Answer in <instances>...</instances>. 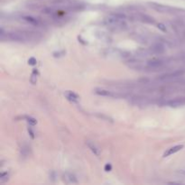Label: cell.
I'll return each instance as SVG.
<instances>
[{
    "instance_id": "cell-22",
    "label": "cell",
    "mask_w": 185,
    "mask_h": 185,
    "mask_svg": "<svg viewBox=\"0 0 185 185\" xmlns=\"http://www.w3.org/2000/svg\"><path fill=\"white\" fill-rule=\"evenodd\" d=\"M179 173H181V174H183V175H185V171L184 170H180L179 172H178Z\"/></svg>"
},
{
    "instance_id": "cell-18",
    "label": "cell",
    "mask_w": 185,
    "mask_h": 185,
    "mask_svg": "<svg viewBox=\"0 0 185 185\" xmlns=\"http://www.w3.org/2000/svg\"><path fill=\"white\" fill-rule=\"evenodd\" d=\"M157 27H158L160 30H162L163 32H166V31H167L166 26H165L163 24H158V25H157Z\"/></svg>"
},
{
    "instance_id": "cell-8",
    "label": "cell",
    "mask_w": 185,
    "mask_h": 185,
    "mask_svg": "<svg viewBox=\"0 0 185 185\" xmlns=\"http://www.w3.org/2000/svg\"><path fill=\"white\" fill-rule=\"evenodd\" d=\"M62 179H63V182L66 183H78V180L76 178V176L71 173H65L62 176Z\"/></svg>"
},
{
    "instance_id": "cell-21",
    "label": "cell",
    "mask_w": 185,
    "mask_h": 185,
    "mask_svg": "<svg viewBox=\"0 0 185 185\" xmlns=\"http://www.w3.org/2000/svg\"><path fill=\"white\" fill-rule=\"evenodd\" d=\"M28 132H29V134H30L31 137H32V138H35V132L32 130V128H31V127H30V128H28Z\"/></svg>"
},
{
    "instance_id": "cell-6",
    "label": "cell",
    "mask_w": 185,
    "mask_h": 185,
    "mask_svg": "<svg viewBox=\"0 0 185 185\" xmlns=\"http://www.w3.org/2000/svg\"><path fill=\"white\" fill-rule=\"evenodd\" d=\"M163 105L171 108H178L185 105V98H176L173 99H169L163 103Z\"/></svg>"
},
{
    "instance_id": "cell-17",
    "label": "cell",
    "mask_w": 185,
    "mask_h": 185,
    "mask_svg": "<svg viewBox=\"0 0 185 185\" xmlns=\"http://www.w3.org/2000/svg\"><path fill=\"white\" fill-rule=\"evenodd\" d=\"M26 121L29 123V125H31V126H35L36 125V123H37V121H36V119H35V118H33V117H26Z\"/></svg>"
},
{
    "instance_id": "cell-13",
    "label": "cell",
    "mask_w": 185,
    "mask_h": 185,
    "mask_svg": "<svg viewBox=\"0 0 185 185\" xmlns=\"http://www.w3.org/2000/svg\"><path fill=\"white\" fill-rule=\"evenodd\" d=\"M151 6H152L154 10H156V11H158V12H160V13H168L169 10H170L169 7L164 6V5H158V4H152Z\"/></svg>"
},
{
    "instance_id": "cell-3",
    "label": "cell",
    "mask_w": 185,
    "mask_h": 185,
    "mask_svg": "<svg viewBox=\"0 0 185 185\" xmlns=\"http://www.w3.org/2000/svg\"><path fill=\"white\" fill-rule=\"evenodd\" d=\"M166 64V61L163 59H153L146 62V68L151 71H158Z\"/></svg>"
},
{
    "instance_id": "cell-5",
    "label": "cell",
    "mask_w": 185,
    "mask_h": 185,
    "mask_svg": "<svg viewBox=\"0 0 185 185\" xmlns=\"http://www.w3.org/2000/svg\"><path fill=\"white\" fill-rule=\"evenodd\" d=\"M94 93L99 96H101V97H108V98H118L119 97V95L117 93L109 90V89H95Z\"/></svg>"
},
{
    "instance_id": "cell-12",
    "label": "cell",
    "mask_w": 185,
    "mask_h": 185,
    "mask_svg": "<svg viewBox=\"0 0 185 185\" xmlns=\"http://www.w3.org/2000/svg\"><path fill=\"white\" fill-rule=\"evenodd\" d=\"M64 95H65V97L67 98L68 100H70V101H72V102H73V103H76V102L79 101V95L76 94L73 91L68 90V91H66V92L64 93Z\"/></svg>"
},
{
    "instance_id": "cell-20",
    "label": "cell",
    "mask_w": 185,
    "mask_h": 185,
    "mask_svg": "<svg viewBox=\"0 0 185 185\" xmlns=\"http://www.w3.org/2000/svg\"><path fill=\"white\" fill-rule=\"evenodd\" d=\"M28 63L30 65H35L36 64V60L35 58H30L29 61H28Z\"/></svg>"
},
{
    "instance_id": "cell-15",
    "label": "cell",
    "mask_w": 185,
    "mask_h": 185,
    "mask_svg": "<svg viewBox=\"0 0 185 185\" xmlns=\"http://www.w3.org/2000/svg\"><path fill=\"white\" fill-rule=\"evenodd\" d=\"M31 153V148L29 146L27 145H24L22 147H21V155H23L24 157H27L29 156Z\"/></svg>"
},
{
    "instance_id": "cell-2",
    "label": "cell",
    "mask_w": 185,
    "mask_h": 185,
    "mask_svg": "<svg viewBox=\"0 0 185 185\" xmlns=\"http://www.w3.org/2000/svg\"><path fill=\"white\" fill-rule=\"evenodd\" d=\"M35 33H30L27 31H15V32H10L6 35V37L15 42H28L31 40H34Z\"/></svg>"
},
{
    "instance_id": "cell-16",
    "label": "cell",
    "mask_w": 185,
    "mask_h": 185,
    "mask_svg": "<svg viewBox=\"0 0 185 185\" xmlns=\"http://www.w3.org/2000/svg\"><path fill=\"white\" fill-rule=\"evenodd\" d=\"M8 177H9V174H8L7 172H5V173H2L1 175H0V182H1V183H5V181L8 180Z\"/></svg>"
},
{
    "instance_id": "cell-1",
    "label": "cell",
    "mask_w": 185,
    "mask_h": 185,
    "mask_svg": "<svg viewBox=\"0 0 185 185\" xmlns=\"http://www.w3.org/2000/svg\"><path fill=\"white\" fill-rule=\"evenodd\" d=\"M104 24L106 26H108L111 30L114 31H120V30H124L127 27V25L126 23L125 19H121L118 18L113 15H111L110 16L107 17L104 20Z\"/></svg>"
},
{
    "instance_id": "cell-14",
    "label": "cell",
    "mask_w": 185,
    "mask_h": 185,
    "mask_svg": "<svg viewBox=\"0 0 185 185\" xmlns=\"http://www.w3.org/2000/svg\"><path fill=\"white\" fill-rule=\"evenodd\" d=\"M139 19L144 22V23H148V24H154V19L151 16H149L147 15H139Z\"/></svg>"
},
{
    "instance_id": "cell-7",
    "label": "cell",
    "mask_w": 185,
    "mask_h": 185,
    "mask_svg": "<svg viewBox=\"0 0 185 185\" xmlns=\"http://www.w3.org/2000/svg\"><path fill=\"white\" fill-rule=\"evenodd\" d=\"M23 20H24L25 22H26L27 24L32 25H34V26L39 27V26H42V22L40 19L35 18V17H34V16L25 15V16H23Z\"/></svg>"
},
{
    "instance_id": "cell-10",
    "label": "cell",
    "mask_w": 185,
    "mask_h": 185,
    "mask_svg": "<svg viewBox=\"0 0 185 185\" xmlns=\"http://www.w3.org/2000/svg\"><path fill=\"white\" fill-rule=\"evenodd\" d=\"M150 50H151V52H153V53H159V54H161V53H163V52L165 51V47H164V45H163V43L157 42V43L153 44V45L151 47Z\"/></svg>"
},
{
    "instance_id": "cell-9",
    "label": "cell",
    "mask_w": 185,
    "mask_h": 185,
    "mask_svg": "<svg viewBox=\"0 0 185 185\" xmlns=\"http://www.w3.org/2000/svg\"><path fill=\"white\" fill-rule=\"evenodd\" d=\"M183 147H184L183 145H178V146H173V147L169 148V149H167V151L164 152L163 157H168V156H170V155H172V154H173V153H175L181 151Z\"/></svg>"
},
{
    "instance_id": "cell-4",
    "label": "cell",
    "mask_w": 185,
    "mask_h": 185,
    "mask_svg": "<svg viewBox=\"0 0 185 185\" xmlns=\"http://www.w3.org/2000/svg\"><path fill=\"white\" fill-rule=\"evenodd\" d=\"M185 73V71L183 70H177L172 72H167V73L162 74L158 77L159 80H170V79H173L175 78H179L181 76H183Z\"/></svg>"
},
{
    "instance_id": "cell-19",
    "label": "cell",
    "mask_w": 185,
    "mask_h": 185,
    "mask_svg": "<svg viewBox=\"0 0 185 185\" xmlns=\"http://www.w3.org/2000/svg\"><path fill=\"white\" fill-rule=\"evenodd\" d=\"M104 169H105L106 172H110L111 170H112V165H111L110 163H107V164L105 165Z\"/></svg>"
},
{
    "instance_id": "cell-11",
    "label": "cell",
    "mask_w": 185,
    "mask_h": 185,
    "mask_svg": "<svg viewBox=\"0 0 185 185\" xmlns=\"http://www.w3.org/2000/svg\"><path fill=\"white\" fill-rule=\"evenodd\" d=\"M86 145L88 146V147L90 149V151L97 156H99L100 155V149L99 148V146L94 144L93 142L91 141H86Z\"/></svg>"
}]
</instances>
